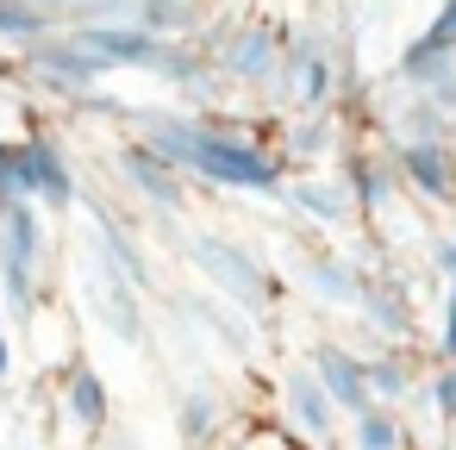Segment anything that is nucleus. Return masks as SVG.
<instances>
[{
    "label": "nucleus",
    "instance_id": "nucleus-1",
    "mask_svg": "<svg viewBox=\"0 0 456 450\" xmlns=\"http://www.w3.org/2000/svg\"><path fill=\"white\" fill-rule=\"evenodd\" d=\"M144 144H157L175 169H188L207 188H238V194H281L288 157L275 138H256L250 126L213 119V113H138L132 119Z\"/></svg>",
    "mask_w": 456,
    "mask_h": 450
},
{
    "label": "nucleus",
    "instance_id": "nucleus-2",
    "mask_svg": "<svg viewBox=\"0 0 456 450\" xmlns=\"http://www.w3.org/2000/svg\"><path fill=\"white\" fill-rule=\"evenodd\" d=\"M338 88H344L338 45L319 26H288V51H281L275 82H269V101L288 113H325L338 101Z\"/></svg>",
    "mask_w": 456,
    "mask_h": 450
},
{
    "label": "nucleus",
    "instance_id": "nucleus-3",
    "mask_svg": "<svg viewBox=\"0 0 456 450\" xmlns=\"http://www.w3.org/2000/svg\"><path fill=\"white\" fill-rule=\"evenodd\" d=\"M200 45H213V57H219V70H225L232 88L269 94V82H275V70H281V51H288V26L256 20V13H232V20L213 26Z\"/></svg>",
    "mask_w": 456,
    "mask_h": 450
},
{
    "label": "nucleus",
    "instance_id": "nucleus-4",
    "mask_svg": "<svg viewBox=\"0 0 456 450\" xmlns=\"http://www.w3.org/2000/svg\"><path fill=\"white\" fill-rule=\"evenodd\" d=\"M188 263L232 300V307H244V313H263L269 300H275V275H269V263L256 257V250H244L238 238H219V232H188Z\"/></svg>",
    "mask_w": 456,
    "mask_h": 450
},
{
    "label": "nucleus",
    "instance_id": "nucleus-5",
    "mask_svg": "<svg viewBox=\"0 0 456 450\" xmlns=\"http://www.w3.org/2000/svg\"><path fill=\"white\" fill-rule=\"evenodd\" d=\"M38 282H45V219L32 200H13L0 213V294L13 313H38Z\"/></svg>",
    "mask_w": 456,
    "mask_h": 450
},
{
    "label": "nucleus",
    "instance_id": "nucleus-6",
    "mask_svg": "<svg viewBox=\"0 0 456 450\" xmlns=\"http://www.w3.org/2000/svg\"><path fill=\"white\" fill-rule=\"evenodd\" d=\"M20 70H26L38 88L69 94V101H88L94 82L107 76V63H101L76 32H51V38H38V45H20Z\"/></svg>",
    "mask_w": 456,
    "mask_h": 450
},
{
    "label": "nucleus",
    "instance_id": "nucleus-7",
    "mask_svg": "<svg viewBox=\"0 0 456 450\" xmlns=\"http://www.w3.org/2000/svg\"><path fill=\"white\" fill-rule=\"evenodd\" d=\"M113 169H119V182H126L138 200H151L157 213H182V207H188V169H175L157 144H144V138L119 144V151H113Z\"/></svg>",
    "mask_w": 456,
    "mask_h": 450
},
{
    "label": "nucleus",
    "instance_id": "nucleus-8",
    "mask_svg": "<svg viewBox=\"0 0 456 450\" xmlns=\"http://www.w3.org/2000/svg\"><path fill=\"white\" fill-rule=\"evenodd\" d=\"M394 163L406 194L425 207H456V138H394Z\"/></svg>",
    "mask_w": 456,
    "mask_h": 450
},
{
    "label": "nucleus",
    "instance_id": "nucleus-9",
    "mask_svg": "<svg viewBox=\"0 0 456 450\" xmlns=\"http://www.w3.org/2000/svg\"><path fill=\"white\" fill-rule=\"evenodd\" d=\"M107 70H144V76H157V63H163V51H169V38L163 32H151L144 20H101V26H69Z\"/></svg>",
    "mask_w": 456,
    "mask_h": 450
},
{
    "label": "nucleus",
    "instance_id": "nucleus-10",
    "mask_svg": "<svg viewBox=\"0 0 456 450\" xmlns=\"http://www.w3.org/2000/svg\"><path fill=\"white\" fill-rule=\"evenodd\" d=\"M275 400H281L288 431H300V438H313V444H331V438H338L344 406L331 400V388L319 381V369H313V363L288 369V375H281V388H275Z\"/></svg>",
    "mask_w": 456,
    "mask_h": 450
},
{
    "label": "nucleus",
    "instance_id": "nucleus-11",
    "mask_svg": "<svg viewBox=\"0 0 456 450\" xmlns=\"http://www.w3.org/2000/svg\"><path fill=\"white\" fill-rule=\"evenodd\" d=\"M281 200L300 213V219H313L319 232H350L356 219H362V207H356V194H350V182L344 176H288L281 182Z\"/></svg>",
    "mask_w": 456,
    "mask_h": 450
},
{
    "label": "nucleus",
    "instance_id": "nucleus-12",
    "mask_svg": "<svg viewBox=\"0 0 456 450\" xmlns=\"http://www.w3.org/2000/svg\"><path fill=\"white\" fill-rule=\"evenodd\" d=\"M20 182H26V200H38V207H69L76 200V169H69V157L51 132L20 138Z\"/></svg>",
    "mask_w": 456,
    "mask_h": 450
},
{
    "label": "nucleus",
    "instance_id": "nucleus-13",
    "mask_svg": "<svg viewBox=\"0 0 456 450\" xmlns=\"http://www.w3.org/2000/svg\"><path fill=\"white\" fill-rule=\"evenodd\" d=\"M306 363L319 369V381L331 388V400L344 406V419H350V413H362V406H375L369 356H362V350H350V344H338V338H319V344L306 350Z\"/></svg>",
    "mask_w": 456,
    "mask_h": 450
},
{
    "label": "nucleus",
    "instance_id": "nucleus-14",
    "mask_svg": "<svg viewBox=\"0 0 456 450\" xmlns=\"http://www.w3.org/2000/svg\"><path fill=\"white\" fill-rule=\"evenodd\" d=\"M356 313H362V325H369L381 344H412V331H419V307H412V294H406L394 275H369Z\"/></svg>",
    "mask_w": 456,
    "mask_h": 450
},
{
    "label": "nucleus",
    "instance_id": "nucleus-15",
    "mask_svg": "<svg viewBox=\"0 0 456 450\" xmlns=\"http://www.w3.org/2000/svg\"><path fill=\"white\" fill-rule=\"evenodd\" d=\"M300 282H306V294H313L319 307H350V313H356V300H362V288H369V275H362L356 257H344V250H306V257H300Z\"/></svg>",
    "mask_w": 456,
    "mask_h": 450
},
{
    "label": "nucleus",
    "instance_id": "nucleus-16",
    "mask_svg": "<svg viewBox=\"0 0 456 450\" xmlns=\"http://www.w3.org/2000/svg\"><path fill=\"white\" fill-rule=\"evenodd\" d=\"M344 182H350V194H356V207L375 219V213H387L394 200H400V163H394V144L387 151H350L344 157Z\"/></svg>",
    "mask_w": 456,
    "mask_h": 450
},
{
    "label": "nucleus",
    "instance_id": "nucleus-17",
    "mask_svg": "<svg viewBox=\"0 0 456 450\" xmlns=\"http://www.w3.org/2000/svg\"><path fill=\"white\" fill-rule=\"evenodd\" d=\"M57 400H63V419H69V431L76 438H101L107 431V381L88 369V363H69L63 369V388H57Z\"/></svg>",
    "mask_w": 456,
    "mask_h": 450
},
{
    "label": "nucleus",
    "instance_id": "nucleus-18",
    "mask_svg": "<svg viewBox=\"0 0 456 450\" xmlns=\"http://www.w3.org/2000/svg\"><path fill=\"white\" fill-rule=\"evenodd\" d=\"M338 144H344V126H338L331 107H325V113H288L281 132H275V151H281L288 163H325Z\"/></svg>",
    "mask_w": 456,
    "mask_h": 450
},
{
    "label": "nucleus",
    "instance_id": "nucleus-19",
    "mask_svg": "<svg viewBox=\"0 0 456 450\" xmlns=\"http://www.w3.org/2000/svg\"><path fill=\"white\" fill-rule=\"evenodd\" d=\"M369 388L387 406H412L419 388H425V369H419V356L406 344H381V350H369Z\"/></svg>",
    "mask_w": 456,
    "mask_h": 450
},
{
    "label": "nucleus",
    "instance_id": "nucleus-20",
    "mask_svg": "<svg viewBox=\"0 0 456 450\" xmlns=\"http://www.w3.org/2000/svg\"><path fill=\"white\" fill-rule=\"evenodd\" d=\"M350 450H412V438H406V406L375 400V406L350 413Z\"/></svg>",
    "mask_w": 456,
    "mask_h": 450
},
{
    "label": "nucleus",
    "instance_id": "nucleus-21",
    "mask_svg": "<svg viewBox=\"0 0 456 450\" xmlns=\"http://www.w3.org/2000/svg\"><path fill=\"white\" fill-rule=\"evenodd\" d=\"M63 26L57 0H0V45H38Z\"/></svg>",
    "mask_w": 456,
    "mask_h": 450
},
{
    "label": "nucleus",
    "instance_id": "nucleus-22",
    "mask_svg": "<svg viewBox=\"0 0 456 450\" xmlns=\"http://www.w3.org/2000/svg\"><path fill=\"white\" fill-rule=\"evenodd\" d=\"M138 20L163 38H207V0H138Z\"/></svg>",
    "mask_w": 456,
    "mask_h": 450
},
{
    "label": "nucleus",
    "instance_id": "nucleus-23",
    "mask_svg": "<svg viewBox=\"0 0 456 450\" xmlns=\"http://www.w3.org/2000/svg\"><path fill=\"white\" fill-rule=\"evenodd\" d=\"M387 126H394V138H450V132H456V119H450L425 88H412V94L394 107V119H387Z\"/></svg>",
    "mask_w": 456,
    "mask_h": 450
},
{
    "label": "nucleus",
    "instance_id": "nucleus-24",
    "mask_svg": "<svg viewBox=\"0 0 456 450\" xmlns=\"http://www.w3.org/2000/svg\"><path fill=\"white\" fill-rule=\"evenodd\" d=\"M219 419H225V406H219L213 388H188L182 406H175V425H182V444H188V450H207L213 431H219Z\"/></svg>",
    "mask_w": 456,
    "mask_h": 450
},
{
    "label": "nucleus",
    "instance_id": "nucleus-25",
    "mask_svg": "<svg viewBox=\"0 0 456 450\" xmlns=\"http://www.w3.org/2000/svg\"><path fill=\"white\" fill-rule=\"evenodd\" d=\"M450 70H456V51L431 45L425 32H419V38L400 51V63H394V76H400L406 88H431V82H437V76H450Z\"/></svg>",
    "mask_w": 456,
    "mask_h": 450
},
{
    "label": "nucleus",
    "instance_id": "nucleus-26",
    "mask_svg": "<svg viewBox=\"0 0 456 450\" xmlns=\"http://www.w3.org/2000/svg\"><path fill=\"white\" fill-rule=\"evenodd\" d=\"M412 406H425L444 431L456 425V356H437L431 369H425V388H419V400Z\"/></svg>",
    "mask_w": 456,
    "mask_h": 450
},
{
    "label": "nucleus",
    "instance_id": "nucleus-27",
    "mask_svg": "<svg viewBox=\"0 0 456 450\" xmlns=\"http://www.w3.org/2000/svg\"><path fill=\"white\" fill-rule=\"evenodd\" d=\"M101 244H107V263L119 269V275H132L138 288H144V275H151V263H144V250H138V238L113 219V213H101Z\"/></svg>",
    "mask_w": 456,
    "mask_h": 450
},
{
    "label": "nucleus",
    "instance_id": "nucleus-28",
    "mask_svg": "<svg viewBox=\"0 0 456 450\" xmlns=\"http://www.w3.org/2000/svg\"><path fill=\"white\" fill-rule=\"evenodd\" d=\"M132 288H138L132 275H119V282H107V300H101V313H107V325H113L119 338H132V344H138V338H144V313H138V300H132Z\"/></svg>",
    "mask_w": 456,
    "mask_h": 450
},
{
    "label": "nucleus",
    "instance_id": "nucleus-29",
    "mask_svg": "<svg viewBox=\"0 0 456 450\" xmlns=\"http://www.w3.org/2000/svg\"><path fill=\"white\" fill-rule=\"evenodd\" d=\"M13 200H26V182H20V144H0V213Z\"/></svg>",
    "mask_w": 456,
    "mask_h": 450
},
{
    "label": "nucleus",
    "instance_id": "nucleus-30",
    "mask_svg": "<svg viewBox=\"0 0 456 450\" xmlns=\"http://www.w3.org/2000/svg\"><path fill=\"white\" fill-rule=\"evenodd\" d=\"M425 38H431V45H444V51H456V0H437V13H431Z\"/></svg>",
    "mask_w": 456,
    "mask_h": 450
},
{
    "label": "nucleus",
    "instance_id": "nucleus-31",
    "mask_svg": "<svg viewBox=\"0 0 456 450\" xmlns=\"http://www.w3.org/2000/svg\"><path fill=\"white\" fill-rule=\"evenodd\" d=\"M437 356H456V288H444V313H437Z\"/></svg>",
    "mask_w": 456,
    "mask_h": 450
},
{
    "label": "nucleus",
    "instance_id": "nucleus-32",
    "mask_svg": "<svg viewBox=\"0 0 456 450\" xmlns=\"http://www.w3.org/2000/svg\"><path fill=\"white\" fill-rule=\"evenodd\" d=\"M431 269H437L444 282L456 275V232H450V238H431Z\"/></svg>",
    "mask_w": 456,
    "mask_h": 450
},
{
    "label": "nucleus",
    "instance_id": "nucleus-33",
    "mask_svg": "<svg viewBox=\"0 0 456 450\" xmlns=\"http://www.w3.org/2000/svg\"><path fill=\"white\" fill-rule=\"evenodd\" d=\"M425 94H431V101H437V107H444L450 119H456V70H450V76H437V82H431Z\"/></svg>",
    "mask_w": 456,
    "mask_h": 450
},
{
    "label": "nucleus",
    "instance_id": "nucleus-34",
    "mask_svg": "<svg viewBox=\"0 0 456 450\" xmlns=\"http://www.w3.org/2000/svg\"><path fill=\"white\" fill-rule=\"evenodd\" d=\"M13 369V350H7V319H0V375Z\"/></svg>",
    "mask_w": 456,
    "mask_h": 450
},
{
    "label": "nucleus",
    "instance_id": "nucleus-35",
    "mask_svg": "<svg viewBox=\"0 0 456 450\" xmlns=\"http://www.w3.org/2000/svg\"><path fill=\"white\" fill-rule=\"evenodd\" d=\"M225 7H232V13H238V7H250V0H225Z\"/></svg>",
    "mask_w": 456,
    "mask_h": 450
},
{
    "label": "nucleus",
    "instance_id": "nucleus-36",
    "mask_svg": "<svg viewBox=\"0 0 456 450\" xmlns=\"http://www.w3.org/2000/svg\"><path fill=\"white\" fill-rule=\"evenodd\" d=\"M450 450H456V425H450Z\"/></svg>",
    "mask_w": 456,
    "mask_h": 450
},
{
    "label": "nucleus",
    "instance_id": "nucleus-37",
    "mask_svg": "<svg viewBox=\"0 0 456 450\" xmlns=\"http://www.w3.org/2000/svg\"><path fill=\"white\" fill-rule=\"evenodd\" d=\"M450 138H456V132H450Z\"/></svg>",
    "mask_w": 456,
    "mask_h": 450
}]
</instances>
